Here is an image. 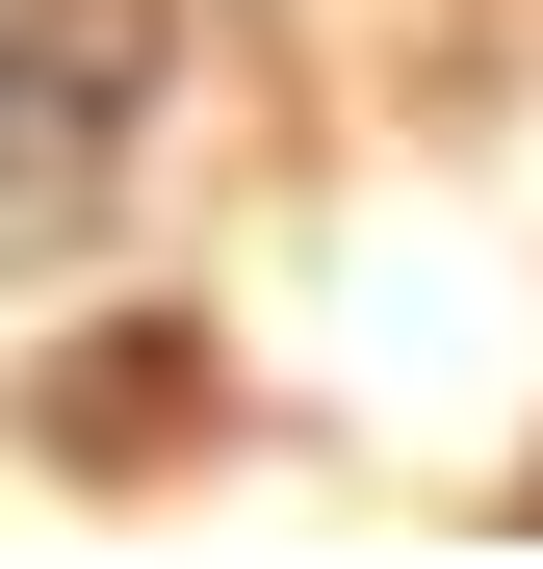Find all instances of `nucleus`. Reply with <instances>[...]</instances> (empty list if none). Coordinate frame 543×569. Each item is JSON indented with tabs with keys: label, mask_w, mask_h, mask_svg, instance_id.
Instances as JSON below:
<instances>
[{
	"label": "nucleus",
	"mask_w": 543,
	"mask_h": 569,
	"mask_svg": "<svg viewBox=\"0 0 543 569\" xmlns=\"http://www.w3.org/2000/svg\"><path fill=\"white\" fill-rule=\"evenodd\" d=\"M155 0H0V78H130Z\"/></svg>",
	"instance_id": "1"
}]
</instances>
